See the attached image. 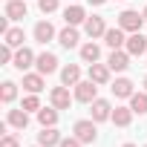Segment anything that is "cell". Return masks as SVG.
<instances>
[{"mask_svg":"<svg viewBox=\"0 0 147 147\" xmlns=\"http://www.w3.org/2000/svg\"><path fill=\"white\" fill-rule=\"evenodd\" d=\"M84 29H87V35L90 38H101L104 32H107V26H104V18H87V23H84Z\"/></svg>","mask_w":147,"mask_h":147,"instance_id":"13","label":"cell"},{"mask_svg":"<svg viewBox=\"0 0 147 147\" xmlns=\"http://www.w3.org/2000/svg\"><path fill=\"white\" fill-rule=\"evenodd\" d=\"M58 40H61V46H63V49L78 46V29H75V26H66V29L58 35Z\"/></svg>","mask_w":147,"mask_h":147,"instance_id":"18","label":"cell"},{"mask_svg":"<svg viewBox=\"0 0 147 147\" xmlns=\"http://www.w3.org/2000/svg\"><path fill=\"white\" fill-rule=\"evenodd\" d=\"M72 133H75V138H81L84 144H90V141H95V124L92 121H75V127H72Z\"/></svg>","mask_w":147,"mask_h":147,"instance_id":"3","label":"cell"},{"mask_svg":"<svg viewBox=\"0 0 147 147\" xmlns=\"http://www.w3.org/2000/svg\"><path fill=\"white\" fill-rule=\"evenodd\" d=\"M35 66H38L40 75H52V72L58 69V58H55L52 52H43V55H38V58H35Z\"/></svg>","mask_w":147,"mask_h":147,"instance_id":"4","label":"cell"},{"mask_svg":"<svg viewBox=\"0 0 147 147\" xmlns=\"http://www.w3.org/2000/svg\"><path fill=\"white\" fill-rule=\"evenodd\" d=\"M95 95H98L95 81H78V84H75V101H81V104H92Z\"/></svg>","mask_w":147,"mask_h":147,"instance_id":"2","label":"cell"},{"mask_svg":"<svg viewBox=\"0 0 147 147\" xmlns=\"http://www.w3.org/2000/svg\"><path fill=\"white\" fill-rule=\"evenodd\" d=\"M23 110L29 113V110H40V101H38V92H32L29 98H23Z\"/></svg>","mask_w":147,"mask_h":147,"instance_id":"28","label":"cell"},{"mask_svg":"<svg viewBox=\"0 0 147 147\" xmlns=\"http://www.w3.org/2000/svg\"><path fill=\"white\" fill-rule=\"evenodd\" d=\"M38 147H40V144H38Z\"/></svg>","mask_w":147,"mask_h":147,"instance_id":"37","label":"cell"},{"mask_svg":"<svg viewBox=\"0 0 147 147\" xmlns=\"http://www.w3.org/2000/svg\"><path fill=\"white\" fill-rule=\"evenodd\" d=\"M90 3H92V6H101V3H104V0H90Z\"/></svg>","mask_w":147,"mask_h":147,"instance_id":"33","label":"cell"},{"mask_svg":"<svg viewBox=\"0 0 147 147\" xmlns=\"http://www.w3.org/2000/svg\"><path fill=\"white\" fill-rule=\"evenodd\" d=\"M90 81L107 84V81H110V66H104V63H90Z\"/></svg>","mask_w":147,"mask_h":147,"instance_id":"14","label":"cell"},{"mask_svg":"<svg viewBox=\"0 0 147 147\" xmlns=\"http://www.w3.org/2000/svg\"><path fill=\"white\" fill-rule=\"evenodd\" d=\"M81 58H84L87 63H95V61L101 58V49H98V43H84V46H81Z\"/></svg>","mask_w":147,"mask_h":147,"instance_id":"25","label":"cell"},{"mask_svg":"<svg viewBox=\"0 0 147 147\" xmlns=\"http://www.w3.org/2000/svg\"><path fill=\"white\" fill-rule=\"evenodd\" d=\"M23 90L40 92V90H43V75H40V72H38V75H23Z\"/></svg>","mask_w":147,"mask_h":147,"instance_id":"23","label":"cell"},{"mask_svg":"<svg viewBox=\"0 0 147 147\" xmlns=\"http://www.w3.org/2000/svg\"><path fill=\"white\" fill-rule=\"evenodd\" d=\"M3 38H6L3 43H9V46H15V49H20V46H23V40H26L23 29H9V32H6Z\"/></svg>","mask_w":147,"mask_h":147,"instance_id":"24","label":"cell"},{"mask_svg":"<svg viewBox=\"0 0 147 147\" xmlns=\"http://www.w3.org/2000/svg\"><path fill=\"white\" fill-rule=\"evenodd\" d=\"M141 23H144V15H138V12H133V9H127V12H121L118 15V26L124 29V32H141Z\"/></svg>","mask_w":147,"mask_h":147,"instance_id":"1","label":"cell"},{"mask_svg":"<svg viewBox=\"0 0 147 147\" xmlns=\"http://www.w3.org/2000/svg\"><path fill=\"white\" fill-rule=\"evenodd\" d=\"M38 121L43 124V127H55L58 124V110H38Z\"/></svg>","mask_w":147,"mask_h":147,"instance_id":"26","label":"cell"},{"mask_svg":"<svg viewBox=\"0 0 147 147\" xmlns=\"http://www.w3.org/2000/svg\"><path fill=\"white\" fill-rule=\"evenodd\" d=\"M124 147H136V144H124Z\"/></svg>","mask_w":147,"mask_h":147,"instance_id":"35","label":"cell"},{"mask_svg":"<svg viewBox=\"0 0 147 147\" xmlns=\"http://www.w3.org/2000/svg\"><path fill=\"white\" fill-rule=\"evenodd\" d=\"M144 147H147V144H144Z\"/></svg>","mask_w":147,"mask_h":147,"instance_id":"38","label":"cell"},{"mask_svg":"<svg viewBox=\"0 0 147 147\" xmlns=\"http://www.w3.org/2000/svg\"><path fill=\"white\" fill-rule=\"evenodd\" d=\"M113 95H115V98H130V95H133V81H130V78H118V81L113 84Z\"/></svg>","mask_w":147,"mask_h":147,"instance_id":"20","label":"cell"},{"mask_svg":"<svg viewBox=\"0 0 147 147\" xmlns=\"http://www.w3.org/2000/svg\"><path fill=\"white\" fill-rule=\"evenodd\" d=\"M107 66H110V69H115V72H124V69L130 66V52H121V49H113V55H110Z\"/></svg>","mask_w":147,"mask_h":147,"instance_id":"8","label":"cell"},{"mask_svg":"<svg viewBox=\"0 0 147 147\" xmlns=\"http://www.w3.org/2000/svg\"><path fill=\"white\" fill-rule=\"evenodd\" d=\"M63 20H66V26L87 23V12H84L81 6H66V12H63Z\"/></svg>","mask_w":147,"mask_h":147,"instance_id":"11","label":"cell"},{"mask_svg":"<svg viewBox=\"0 0 147 147\" xmlns=\"http://www.w3.org/2000/svg\"><path fill=\"white\" fill-rule=\"evenodd\" d=\"M127 52L130 55H147V38L141 35V32H133L130 38H127Z\"/></svg>","mask_w":147,"mask_h":147,"instance_id":"5","label":"cell"},{"mask_svg":"<svg viewBox=\"0 0 147 147\" xmlns=\"http://www.w3.org/2000/svg\"><path fill=\"white\" fill-rule=\"evenodd\" d=\"M32 61H35V55H32V49H26V46H20L18 52H15V66L23 72V69H29L32 66Z\"/></svg>","mask_w":147,"mask_h":147,"instance_id":"16","label":"cell"},{"mask_svg":"<svg viewBox=\"0 0 147 147\" xmlns=\"http://www.w3.org/2000/svg\"><path fill=\"white\" fill-rule=\"evenodd\" d=\"M63 138H61V133L55 130V127H43V133H38V144L40 147H55V144H61Z\"/></svg>","mask_w":147,"mask_h":147,"instance_id":"10","label":"cell"},{"mask_svg":"<svg viewBox=\"0 0 147 147\" xmlns=\"http://www.w3.org/2000/svg\"><path fill=\"white\" fill-rule=\"evenodd\" d=\"M38 6H40V12H43V15H49V12H55V9H58V0H38Z\"/></svg>","mask_w":147,"mask_h":147,"instance_id":"30","label":"cell"},{"mask_svg":"<svg viewBox=\"0 0 147 147\" xmlns=\"http://www.w3.org/2000/svg\"><path fill=\"white\" fill-rule=\"evenodd\" d=\"M144 87H147V78H144Z\"/></svg>","mask_w":147,"mask_h":147,"instance_id":"36","label":"cell"},{"mask_svg":"<svg viewBox=\"0 0 147 147\" xmlns=\"http://www.w3.org/2000/svg\"><path fill=\"white\" fill-rule=\"evenodd\" d=\"M107 118H113V107H110V101L95 98V101H92V121H107Z\"/></svg>","mask_w":147,"mask_h":147,"instance_id":"9","label":"cell"},{"mask_svg":"<svg viewBox=\"0 0 147 147\" xmlns=\"http://www.w3.org/2000/svg\"><path fill=\"white\" fill-rule=\"evenodd\" d=\"M15 95H18V84L6 81L3 87H0V101H3V104H12V101H15Z\"/></svg>","mask_w":147,"mask_h":147,"instance_id":"27","label":"cell"},{"mask_svg":"<svg viewBox=\"0 0 147 147\" xmlns=\"http://www.w3.org/2000/svg\"><path fill=\"white\" fill-rule=\"evenodd\" d=\"M61 81H63V87H75V84L81 81V69H78L75 63L63 66V69H61Z\"/></svg>","mask_w":147,"mask_h":147,"instance_id":"12","label":"cell"},{"mask_svg":"<svg viewBox=\"0 0 147 147\" xmlns=\"http://www.w3.org/2000/svg\"><path fill=\"white\" fill-rule=\"evenodd\" d=\"M6 18L9 20L26 18V3H23V0H9V3H6Z\"/></svg>","mask_w":147,"mask_h":147,"instance_id":"15","label":"cell"},{"mask_svg":"<svg viewBox=\"0 0 147 147\" xmlns=\"http://www.w3.org/2000/svg\"><path fill=\"white\" fill-rule=\"evenodd\" d=\"M9 124L18 127V130H26V127H29V115H26V110H23V107H20V110H9Z\"/></svg>","mask_w":147,"mask_h":147,"instance_id":"21","label":"cell"},{"mask_svg":"<svg viewBox=\"0 0 147 147\" xmlns=\"http://www.w3.org/2000/svg\"><path fill=\"white\" fill-rule=\"evenodd\" d=\"M141 15H144V23H147V6H144V12H141Z\"/></svg>","mask_w":147,"mask_h":147,"instance_id":"34","label":"cell"},{"mask_svg":"<svg viewBox=\"0 0 147 147\" xmlns=\"http://www.w3.org/2000/svg\"><path fill=\"white\" fill-rule=\"evenodd\" d=\"M130 110L136 115H144L147 113V92H133L130 95Z\"/></svg>","mask_w":147,"mask_h":147,"instance_id":"22","label":"cell"},{"mask_svg":"<svg viewBox=\"0 0 147 147\" xmlns=\"http://www.w3.org/2000/svg\"><path fill=\"white\" fill-rule=\"evenodd\" d=\"M15 46H9V43H3V46H0V61H3V63H9V61H15V52H12Z\"/></svg>","mask_w":147,"mask_h":147,"instance_id":"29","label":"cell"},{"mask_svg":"<svg viewBox=\"0 0 147 147\" xmlns=\"http://www.w3.org/2000/svg\"><path fill=\"white\" fill-rule=\"evenodd\" d=\"M104 43H107L110 49H121V46L127 43V38H124V29H121V26H115V29H107V32H104Z\"/></svg>","mask_w":147,"mask_h":147,"instance_id":"7","label":"cell"},{"mask_svg":"<svg viewBox=\"0 0 147 147\" xmlns=\"http://www.w3.org/2000/svg\"><path fill=\"white\" fill-rule=\"evenodd\" d=\"M81 144H84L81 138H63V141H61L58 147H81Z\"/></svg>","mask_w":147,"mask_h":147,"instance_id":"32","label":"cell"},{"mask_svg":"<svg viewBox=\"0 0 147 147\" xmlns=\"http://www.w3.org/2000/svg\"><path fill=\"white\" fill-rule=\"evenodd\" d=\"M49 98H52V107H55V110H69V104H72L66 87H55V90L49 92Z\"/></svg>","mask_w":147,"mask_h":147,"instance_id":"6","label":"cell"},{"mask_svg":"<svg viewBox=\"0 0 147 147\" xmlns=\"http://www.w3.org/2000/svg\"><path fill=\"white\" fill-rule=\"evenodd\" d=\"M0 147H18V138L15 136H3L0 138Z\"/></svg>","mask_w":147,"mask_h":147,"instance_id":"31","label":"cell"},{"mask_svg":"<svg viewBox=\"0 0 147 147\" xmlns=\"http://www.w3.org/2000/svg\"><path fill=\"white\" fill-rule=\"evenodd\" d=\"M52 38H55V29H52V23H49V20H40V23L35 26V40L46 43V40H52Z\"/></svg>","mask_w":147,"mask_h":147,"instance_id":"19","label":"cell"},{"mask_svg":"<svg viewBox=\"0 0 147 147\" xmlns=\"http://www.w3.org/2000/svg\"><path fill=\"white\" fill-rule=\"evenodd\" d=\"M133 115H136V113H133L130 107H115V110H113V124H115V127H127V124L133 121Z\"/></svg>","mask_w":147,"mask_h":147,"instance_id":"17","label":"cell"}]
</instances>
